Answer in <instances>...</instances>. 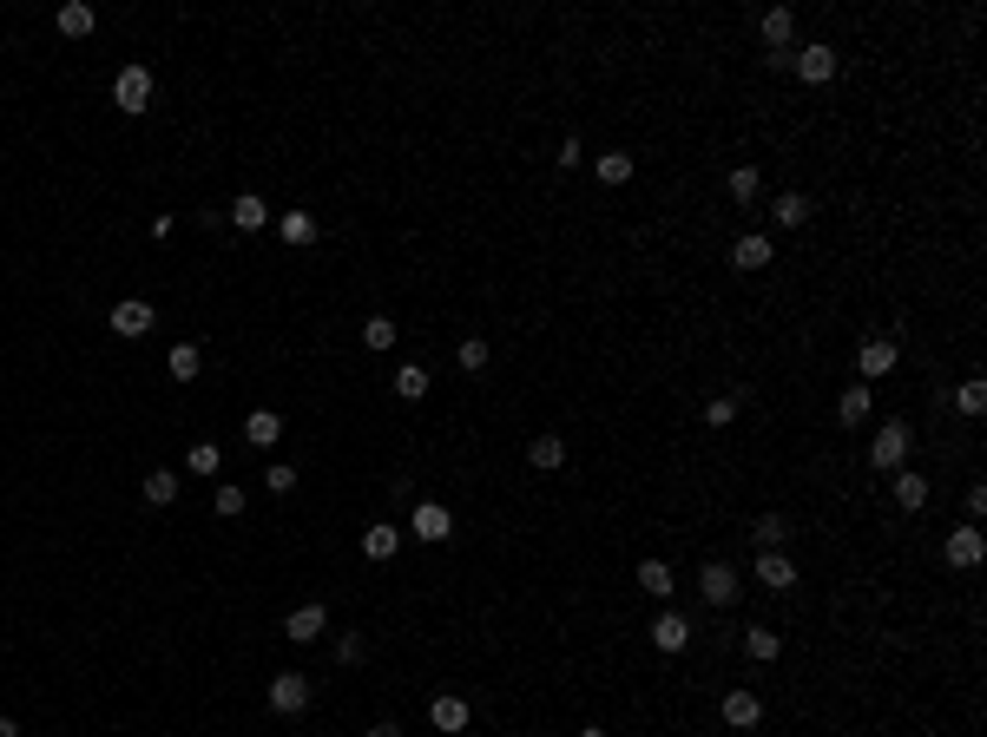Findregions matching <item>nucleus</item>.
<instances>
[{
    "label": "nucleus",
    "mask_w": 987,
    "mask_h": 737,
    "mask_svg": "<svg viewBox=\"0 0 987 737\" xmlns=\"http://www.w3.org/2000/svg\"><path fill=\"white\" fill-rule=\"evenodd\" d=\"M909 448H915L909 422H882V428H876V441H869V461H876L882 474H895L902 461H909Z\"/></svg>",
    "instance_id": "1"
},
{
    "label": "nucleus",
    "mask_w": 987,
    "mask_h": 737,
    "mask_svg": "<svg viewBox=\"0 0 987 737\" xmlns=\"http://www.w3.org/2000/svg\"><path fill=\"white\" fill-rule=\"evenodd\" d=\"M790 66H797V79H803V86H830V79H836V47L810 40V47H797V53H790Z\"/></svg>",
    "instance_id": "2"
},
{
    "label": "nucleus",
    "mask_w": 987,
    "mask_h": 737,
    "mask_svg": "<svg viewBox=\"0 0 987 737\" xmlns=\"http://www.w3.org/2000/svg\"><path fill=\"white\" fill-rule=\"evenodd\" d=\"M408 534L435 547V540H448V534H455V514H448L441 501H415V514H408Z\"/></svg>",
    "instance_id": "3"
},
{
    "label": "nucleus",
    "mask_w": 987,
    "mask_h": 737,
    "mask_svg": "<svg viewBox=\"0 0 987 737\" xmlns=\"http://www.w3.org/2000/svg\"><path fill=\"white\" fill-rule=\"evenodd\" d=\"M895 356H902V336H869V343L856 349V369H862L869 382H876V376H895Z\"/></svg>",
    "instance_id": "4"
},
{
    "label": "nucleus",
    "mask_w": 987,
    "mask_h": 737,
    "mask_svg": "<svg viewBox=\"0 0 987 737\" xmlns=\"http://www.w3.org/2000/svg\"><path fill=\"white\" fill-rule=\"evenodd\" d=\"M112 106L119 112H145L152 106V73H145V66H126V73L112 79Z\"/></svg>",
    "instance_id": "5"
},
{
    "label": "nucleus",
    "mask_w": 987,
    "mask_h": 737,
    "mask_svg": "<svg viewBox=\"0 0 987 737\" xmlns=\"http://www.w3.org/2000/svg\"><path fill=\"white\" fill-rule=\"evenodd\" d=\"M303 705H310V678H303V672H277V678H270V711L297 718Z\"/></svg>",
    "instance_id": "6"
},
{
    "label": "nucleus",
    "mask_w": 987,
    "mask_h": 737,
    "mask_svg": "<svg viewBox=\"0 0 987 737\" xmlns=\"http://www.w3.org/2000/svg\"><path fill=\"white\" fill-rule=\"evenodd\" d=\"M724 724H731V731H757V724H764V698H757V691H744V685H737V691H724Z\"/></svg>",
    "instance_id": "7"
},
{
    "label": "nucleus",
    "mask_w": 987,
    "mask_h": 737,
    "mask_svg": "<svg viewBox=\"0 0 987 737\" xmlns=\"http://www.w3.org/2000/svg\"><path fill=\"white\" fill-rule=\"evenodd\" d=\"M428 724H435L441 737H461L474 724V711H468V698H455V691H441L435 705H428Z\"/></svg>",
    "instance_id": "8"
},
{
    "label": "nucleus",
    "mask_w": 987,
    "mask_h": 737,
    "mask_svg": "<svg viewBox=\"0 0 987 737\" xmlns=\"http://www.w3.org/2000/svg\"><path fill=\"white\" fill-rule=\"evenodd\" d=\"M106 323H112V336H145V330L158 323V310H152L145 297H126V303H112Z\"/></svg>",
    "instance_id": "9"
},
{
    "label": "nucleus",
    "mask_w": 987,
    "mask_h": 737,
    "mask_svg": "<svg viewBox=\"0 0 987 737\" xmlns=\"http://www.w3.org/2000/svg\"><path fill=\"white\" fill-rule=\"evenodd\" d=\"M698 593H705L711 606H731V599H737V566H731V560H705V573H698Z\"/></svg>",
    "instance_id": "10"
},
{
    "label": "nucleus",
    "mask_w": 987,
    "mask_h": 737,
    "mask_svg": "<svg viewBox=\"0 0 987 737\" xmlns=\"http://www.w3.org/2000/svg\"><path fill=\"white\" fill-rule=\"evenodd\" d=\"M941 553H948V566H961V573H974V566L987 560V540H981V527H955Z\"/></svg>",
    "instance_id": "11"
},
{
    "label": "nucleus",
    "mask_w": 987,
    "mask_h": 737,
    "mask_svg": "<svg viewBox=\"0 0 987 737\" xmlns=\"http://www.w3.org/2000/svg\"><path fill=\"white\" fill-rule=\"evenodd\" d=\"M329 632V612L323 606H297L290 619H283V639H297V645H316Z\"/></svg>",
    "instance_id": "12"
},
{
    "label": "nucleus",
    "mask_w": 987,
    "mask_h": 737,
    "mask_svg": "<svg viewBox=\"0 0 987 737\" xmlns=\"http://www.w3.org/2000/svg\"><path fill=\"white\" fill-rule=\"evenodd\" d=\"M652 645H658V652H685V645H691V619H685V612H658V619H652Z\"/></svg>",
    "instance_id": "13"
},
{
    "label": "nucleus",
    "mask_w": 987,
    "mask_h": 737,
    "mask_svg": "<svg viewBox=\"0 0 987 737\" xmlns=\"http://www.w3.org/2000/svg\"><path fill=\"white\" fill-rule=\"evenodd\" d=\"M757 27H764V47L770 53H790V40H797V14H790V7H764Z\"/></svg>",
    "instance_id": "14"
},
{
    "label": "nucleus",
    "mask_w": 987,
    "mask_h": 737,
    "mask_svg": "<svg viewBox=\"0 0 987 737\" xmlns=\"http://www.w3.org/2000/svg\"><path fill=\"white\" fill-rule=\"evenodd\" d=\"M277 435H283L277 408H251V415H244V441H251V448H277Z\"/></svg>",
    "instance_id": "15"
},
{
    "label": "nucleus",
    "mask_w": 987,
    "mask_h": 737,
    "mask_svg": "<svg viewBox=\"0 0 987 737\" xmlns=\"http://www.w3.org/2000/svg\"><path fill=\"white\" fill-rule=\"evenodd\" d=\"M751 540H757V553H784L790 547V520L784 514H757L751 520Z\"/></svg>",
    "instance_id": "16"
},
{
    "label": "nucleus",
    "mask_w": 987,
    "mask_h": 737,
    "mask_svg": "<svg viewBox=\"0 0 987 737\" xmlns=\"http://www.w3.org/2000/svg\"><path fill=\"white\" fill-rule=\"evenodd\" d=\"M757 580H764L770 593H790V586H797V566H790V553H757Z\"/></svg>",
    "instance_id": "17"
},
{
    "label": "nucleus",
    "mask_w": 987,
    "mask_h": 737,
    "mask_svg": "<svg viewBox=\"0 0 987 737\" xmlns=\"http://www.w3.org/2000/svg\"><path fill=\"white\" fill-rule=\"evenodd\" d=\"M264 218H270V204L257 198V191H237L231 198V224L237 231H264Z\"/></svg>",
    "instance_id": "18"
},
{
    "label": "nucleus",
    "mask_w": 987,
    "mask_h": 737,
    "mask_svg": "<svg viewBox=\"0 0 987 737\" xmlns=\"http://www.w3.org/2000/svg\"><path fill=\"white\" fill-rule=\"evenodd\" d=\"M895 507H902V514H922V507H928V481H922V474L895 468Z\"/></svg>",
    "instance_id": "19"
},
{
    "label": "nucleus",
    "mask_w": 987,
    "mask_h": 737,
    "mask_svg": "<svg viewBox=\"0 0 987 737\" xmlns=\"http://www.w3.org/2000/svg\"><path fill=\"white\" fill-rule=\"evenodd\" d=\"M731 264H737V270H764V264H770V237L744 231V237L731 244Z\"/></svg>",
    "instance_id": "20"
},
{
    "label": "nucleus",
    "mask_w": 987,
    "mask_h": 737,
    "mask_svg": "<svg viewBox=\"0 0 987 737\" xmlns=\"http://www.w3.org/2000/svg\"><path fill=\"white\" fill-rule=\"evenodd\" d=\"M560 461H566V441H560V435H533V441H527V468L553 474Z\"/></svg>",
    "instance_id": "21"
},
{
    "label": "nucleus",
    "mask_w": 987,
    "mask_h": 737,
    "mask_svg": "<svg viewBox=\"0 0 987 737\" xmlns=\"http://www.w3.org/2000/svg\"><path fill=\"white\" fill-rule=\"evenodd\" d=\"M198 369H204V349L198 343H178L172 356H165V376H172V382H198Z\"/></svg>",
    "instance_id": "22"
},
{
    "label": "nucleus",
    "mask_w": 987,
    "mask_h": 737,
    "mask_svg": "<svg viewBox=\"0 0 987 737\" xmlns=\"http://www.w3.org/2000/svg\"><path fill=\"white\" fill-rule=\"evenodd\" d=\"M53 27H60L66 40H86V33H93V7H86V0H66L60 14H53Z\"/></svg>",
    "instance_id": "23"
},
{
    "label": "nucleus",
    "mask_w": 987,
    "mask_h": 737,
    "mask_svg": "<svg viewBox=\"0 0 987 737\" xmlns=\"http://www.w3.org/2000/svg\"><path fill=\"white\" fill-rule=\"evenodd\" d=\"M770 218L784 224V231H797V224H810V198H803V191H777V204H770Z\"/></svg>",
    "instance_id": "24"
},
{
    "label": "nucleus",
    "mask_w": 987,
    "mask_h": 737,
    "mask_svg": "<svg viewBox=\"0 0 987 737\" xmlns=\"http://www.w3.org/2000/svg\"><path fill=\"white\" fill-rule=\"evenodd\" d=\"M724 185H731V198H737V211H751L757 198H764V178H757V165H737L731 178H724Z\"/></svg>",
    "instance_id": "25"
},
{
    "label": "nucleus",
    "mask_w": 987,
    "mask_h": 737,
    "mask_svg": "<svg viewBox=\"0 0 987 737\" xmlns=\"http://www.w3.org/2000/svg\"><path fill=\"white\" fill-rule=\"evenodd\" d=\"M836 422H843V428L869 422V389H862V382H849V389L836 395Z\"/></svg>",
    "instance_id": "26"
},
{
    "label": "nucleus",
    "mask_w": 987,
    "mask_h": 737,
    "mask_svg": "<svg viewBox=\"0 0 987 737\" xmlns=\"http://www.w3.org/2000/svg\"><path fill=\"white\" fill-rule=\"evenodd\" d=\"M632 580H639L645 586V593H652V599H672V566H665V560H639V573H632Z\"/></svg>",
    "instance_id": "27"
},
{
    "label": "nucleus",
    "mask_w": 987,
    "mask_h": 737,
    "mask_svg": "<svg viewBox=\"0 0 987 737\" xmlns=\"http://www.w3.org/2000/svg\"><path fill=\"white\" fill-rule=\"evenodd\" d=\"M395 547H402V534H395V527H362V553H369V560H395Z\"/></svg>",
    "instance_id": "28"
},
{
    "label": "nucleus",
    "mask_w": 987,
    "mask_h": 737,
    "mask_svg": "<svg viewBox=\"0 0 987 737\" xmlns=\"http://www.w3.org/2000/svg\"><path fill=\"white\" fill-rule=\"evenodd\" d=\"M395 395H402V402H422L428 395V369L422 362H402V369H395Z\"/></svg>",
    "instance_id": "29"
},
{
    "label": "nucleus",
    "mask_w": 987,
    "mask_h": 737,
    "mask_svg": "<svg viewBox=\"0 0 987 737\" xmlns=\"http://www.w3.org/2000/svg\"><path fill=\"white\" fill-rule=\"evenodd\" d=\"M593 172H599V185H626L632 178V152H599Z\"/></svg>",
    "instance_id": "30"
},
{
    "label": "nucleus",
    "mask_w": 987,
    "mask_h": 737,
    "mask_svg": "<svg viewBox=\"0 0 987 737\" xmlns=\"http://www.w3.org/2000/svg\"><path fill=\"white\" fill-rule=\"evenodd\" d=\"M139 494H145L152 507H172V501H178V474H165V468H158V474H145V481H139Z\"/></svg>",
    "instance_id": "31"
},
{
    "label": "nucleus",
    "mask_w": 987,
    "mask_h": 737,
    "mask_svg": "<svg viewBox=\"0 0 987 737\" xmlns=\"http://www.w3.org/2000/svg\"><path fill=\"white\" fill-rule=\"evenodd\" d=\"M744 652H751L757 665H770V659H777V652H784V639H777V632H770V626H751V632H744Z\"/></svg>",
    "instance_id": "32"
},
{
    "label": "nucleus",
    "mask_w": 987,
    "mask_h": 737,
    "mask_svg": "<svg viewBox=\"0 0 987 737\" xmlns=\"http://www.w3.org/2000/svg\"><path fill=\"white\" fill-rule=\"evenodd\" d=\"M185 468H191V474H218V468H224V448H218V441H191Z\"/></svg>",
    "instance_id": "33"
},
{
    "label": "nucleus",
    "mask_w": 987,
    "mask_h": 737,
    "mask_svg": "<svg viewBox=\"0 0 987 737\" xmlns=\"http://www.w3.org/2000/svg\"><path fill=\"white\" fill-rule=\"evenodd\" d=\"M277 231L290 237V244H316V218H310V211H283Z\"/></svg>",
    "instance_id": "34"
},
{
    "label": "nucleus",
    "mask_w": 987,
    "mask_h": 737,
    "mask_svg": "<svg viewBox=\"0 0 987 737\" xmlns=\"http://www.w3.org/2000/svg\"><path fill=\"white\" fill-rule=\"evenodd\" d=\"M955 408L968 415V422H981V415H987V382H961V389H955Z\"/></svg>",
    "instance_id": "35"
},
{
    "label": "nucleus",
    "mask_w": 987,
    "mask_h": 737,
    "mask_svg": "<svg viewBox=\"0 0 987 737\" xmlns=\"http://www.w3.org/2000/svg\"><path fill=\"white\" fill-rule=\"evenodd\" d=\"M362 343L376 349V356H382V349H395V316H369V323H362Z\"/></svg>",
    "instance_id": "36"
},
{
    "label": "nucleus",
    "mask_w": 987,
    "mask_h": 737,
    "mask_svg": "<svg viewBox=\"0 0 987 737\" xmlns=\"http://www.w3.org/2000/svg\"><path fill=\"white\" fill-rule=\"evenodd\" d=\"M737 402H744V395H718V402L705 408V428H731L737 422Z\"/></svg>",
    "instance_id": "37"
},
{
    "label": "nucleus",
    "mask_w": 987,
    "mask_h": 737,
    "mask_svg": "<svg viewBox=\"0 0 987 737\" xmlns=\"http://www.w3.org/2000/svg\"><path fill=\"white\" fill-rule=\"evenodd\" d=\"M455 362L468 369V376H481V369H487V343H481V336H468V343L455 349Z\"/></svg>",
    "instance_id": "38"
},
{
    "label": "nucleus",
    "mask_w": 987,
    "mask_h": 737,
    "mask_svg": "<svg viewBox=\"0 0 987 737\" xmlns=\"http://www.w3.org/2000/svg\"><path fill=\"white\" fill-rule=\"evenodd\" d=\"M211 507H218L224 520H237V514H244V487H231V481H224L218 494H211Z\"/></svg>",
    "instance_id": "39"
},
{
    "label": "nucleus",
    "mask_w": 987,
    "mask_h": 737,
    "mask_svg": "<svg viewBox=\"0 0 987 737\" xmlns=\"http://www.w3.org/2000/svg\"><path fill=\"white\" fill-rule=\"evenodd\" d=\"M264 487H270V494H290V487H297V468H290V461H270V468H264Z\"/></svg>",
    "instance_id": "40"
},
{
    "label": "nucleus",
    "mask_w": 987,
    "mask_h": 737,
    "mask_svg": "<svg viewBox=\"0 0 987 737\" xmlns=\"http://www.w3.org/2000/svg\"><path fill=\"white\" fill-rule=\"evenodd\" d=\"M336 659H343V665H362V632H343V639H336Z\"/></svg>",
    "instance_id": "41"
},
{
    "label": "nucleus",
    "mask_w": 987,
    "mask_h": 737,
    "mask_svg": "<svg viewBox=\"0 0 987 737\" xmlns=\"http://www.w3.org/2000/svg\"><path fill=\"white\" fill-rule=\"evenodd\" d=\"M369 737H402V724H395V718H376V724H369Z\"/></svg>",
    "instance_id": "42"
},
{
    "label": "nucleus",
    "mask_w": 987,
    "mask_h": 737,
    "mask_svg": "<svg viewBox=\"0 0 987 737\" xmlns=\"http://www.w3.org/2000/svg\"><path fill=\"white\" fill-rule=\"evenodd\" d=\"M0 737H20V724H14V718H0Z\"/></svg>",
    "instance_id": "43"
},
{
    "label": "nucleus",
    "mask_w": 987,
    "mask_h": 737,
    "mask_svg": "<svg viewBox=\"0 0 987 737\" xmlns=\"http://www.w3.org/2000/svg\"><path fill=\"white\" fill-rule=\"evenodd\" d=\"M580 737H606V731H599V724H586V731H580Z\"/></svg>",
    "instance_id": "44"
},
{
    "label": "nucleus",
    "mask_w": 987,
    "mask_h": 737,
    "mask_svg": "<svg viewBox=\"0 0 987 737\" xmlns=\"http://www.w3.org/2000/svg\"><path fill=\"white\" fill-rule=\"evenodd\" d=\"M461 737H468V731H461Z\"/></svg>",
    "instance_id": "45"
}]
</instances>
